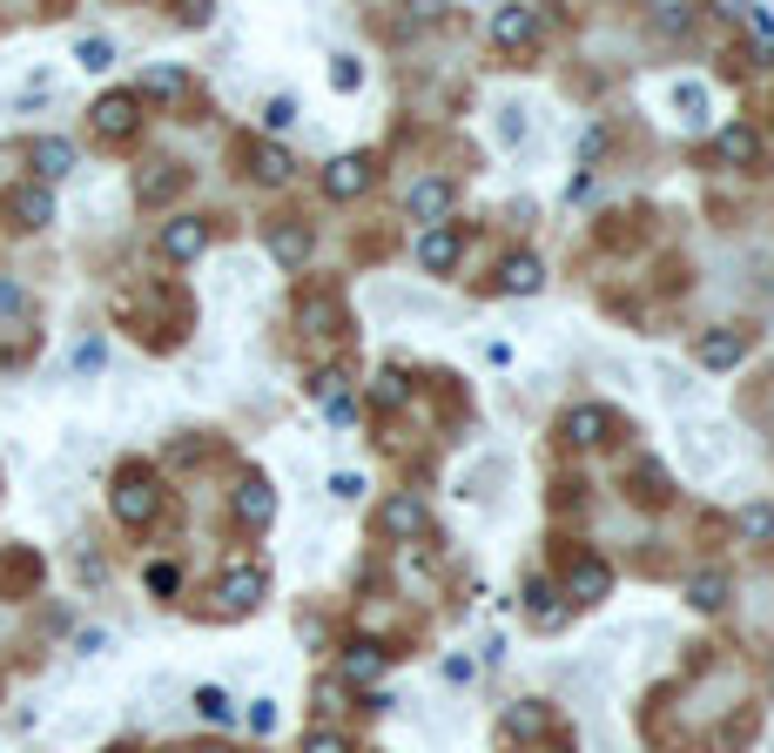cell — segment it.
Returning a JSON list of instances; mask_svg holds the SVG:
<instances>
[{
  "label": "cell",
  "mask_w": 774,
  "mask_h": 753,
  "mask_svg": "<svg viewBox=\"0 0 774 753\" xmlns=\"http://www.w3.org/2000/svg\"><path fill=\"white\" fill-rule=\"evenodd\" d=\"M364 182H371V155H337V162L324 169V195H330V203H351Z\"/></svg>",
  "instance_id": "9c48e42d"
},
{
  "label": "cell",
  "mask_w": 774,
  "mask_h": 753,
  "mask_svg": "<svg viewBox=\"0 0 774 753\" xmlns=\"http://www.w3.org/2000/svg\"><path fill=\"white\" fill-rule=\"evenodd\" d=\"M687 599L701 606V612H721V606H727V579H721V572H701V579L687 585Z\"/></svg>",
  "instance_id": "484cf974"
},
{
  "label": "cell",
  "mask_w": 774,
  "mask_h": 753,
  "mask_svg": "<svg viewBox=\"0 0 774 753\" xmlns=\"http://www.w3.org/2000/svg\"><path fill=\"white\" fill-rule=\"evenodd\" d=\"M330 491H337V498H343V505H351V498H358V491H364V478H351V471H337V478H330Z\"/></svg>",
  "instance_id": "f35d334b"
},
{
  "label": "cell",
  "mask_w": 774,
  "mask_h": 753,
  "mask_svg": "<svg viewBox=\"0 0 774 753\" xmlns=\"http://www.w3.org/2000/svg\"><path fill=\"white\" fill-rule=\"evenodd\" d=\"M182 88H189V74L162 61V68H148V74H142V88H135V101H142V95H155V101H182Z\"/></svg>",
  "instance_id": "7402d4cb"
},
{
  "label": "cell",
  "mask_w": 774,
  "mask_h": 753,
  "mask_svg": "<svg viewBox=\"0 0 774 753\" xmlns=\"http://www.w3.org/2000/svg\"><path fill=\"white\" fill-rule=\"evenodd\" d=\"M74 371H101V343H95V337H88L82 350H74Z\"/></svg>",
  "instance_id": "74e56055"
},
{
  "label": "cell",
  "mask_w": 774,
  "mask_h": 753,
  "mask_svg": "<svg viewBox=\"0 0 774 753\" xmlns=\"http://www.w3.org/2000/svg\"><path fill=\"white\" fill-rule=\"evenodd\" d=\"M714 155H721V162H761V135L754 129H721Z\"/></svg>",
  "instance_id": "603a6c76"
},
{
  "label": "cell",
  "mask_w": 774,
  "mask_h": 753,
  "mask_svg": "<svg viewBox=\"0 0 774 753\" xmlns=\"http://www.w3.org/2000/svg\"><path fill=\"white\" fill-rule=\"evenodd\" d=\"M209 250V229H203V216H176L169 229H162V256L169 263H196Z\"/></svg>",
  "instance_id": "8992f818"
},
{
  "label": "cell",
  "mask_w": 774,
  "mask_h": 753,
  "mask_svg": "<svg viewBox=\"0 0 774 753\" xmlns=\"http://www.w3.org/2000/svg\"><path fill=\"white\" fill-rule=\"evenodd\" d=\"M263 122H269V129H290V122H297V101H290V95H277V101L263 108Z\"/></svg>",
  "instance_id": "d6a6232c"
},
{
  "label": "cell",
  "mask_w": 774,
  "mask_h": 753,
  "mask_svg": "<svg viewBox=\"0 0 774 753\" xmlns=\"http://www.w3.org/2000/svg\"><path fill=\"white\" fill-rule=\"evenodd\" d=\"M216 599H222V612H256V599H263V572H256V566H237V572H222Z\"/></svg>",
  "instance_id": "7c38bea8"
},
{
  "label": "cell",
  "mask_w": 774,
  "mask_h": 753,
  "mask_svg": "<svg viewBox=\"0 0 774 753\" xmlns=\"http://www.w3.org/2000/svg\"><path fill=\"white\" fill-rule=\"evenodd\" d=\"M741 356H748V337H741V330H708V337H701V364H708V371H734Z\"/></svg>",
  "instance_id": "e0dca14e"
},
{
  "label": "cell",
  "mask_w": 774,
  "mask_h": 753,
  "mask_svg": "<svg viewBox=\"0 0 774 753\" xmlns=\"http://www.w3.org/2000/svg\"><path fill=\"white\" fill-rule=\"evenodd\" d=\"M458 256H464V235H458L451 222H438V229H424V235H418V263L432 269V276H445Z\"/></svg>",
  "instance_id": "ba28073f"
},
{
  "label": "cell",
  "mask_w": 774,
  "mask_h": 753,
  "mask_svg": "<svg viewBox=\"0 0 774 753\" xmlns=\"http://www.w3.org/2000/svg\"><path fill=\"white\" fill-rule=\"evenodd\" d=\"M182 182H189V175H182L176 162H155V169H148V175L135 182V195H142V203H169V195H176Z\"/></svg>",
  "instance_id": "cb8c5ba5"
},
{
  "label": "cell",
  "mask_w": 774,
  "mask_h": 753,
  "mask_svg": "<svg viewBox=\"0 0 774 753\" xmlns=\"http://www.w3.org/2000/svg\"><path fill=\"white\" fill-rule=\"evenodd\" d=\"M472 672H479V666L464 659V653H451V659H445V680H451V687H464V680H472Z\"/></svg>",
  "instance_id": "d590c367"
},
{
  "label": "cell",
  "mask_w": 774,
  "mask_h": 753,
  "mask_svg": "<svg viewBox=\"0 0 774 753\" xmlns=\"http://www.w3.org/2000/svg\"><path fill=\"white\" fill-rule=\"evenodd\" d=\"M176 585H182V572H176V566H148V592H155V599H169Z\"/></svg>",
  "instance_id": "1f68e13d"
},
{
  "label": "cell",
  "mask_w": 774,
  "mask_h": 753,
  "mask_svg": "<svg viewBox=\"0 0 774 753\" xmlns=\"http://www.w3.org/2000/svg\"><path fill=\"white\" fill-rule=\"evenodd\" d=\"M606 592H613L606 559H572V572H566V599H572V606H600Z\"/></svg>",
  "instance_id": "5b68a950"
},
{
  "label": "cell",
  "mask_w": 774,
  "mask_h": 753,
  "mask_svg": "<svg viewBox=\"0 0 774 753\" xmlns=\"http://www.w3.org/2000/svg\"><path fill=\"white\" fill-rule=\"evenodd\" d=\"M525 606H532V626H539V632H553V626L566 619V606H559V592H553L546 579H525Z\"/></svg>",
  "instance_id": "d6986e66"
},
{
  "label": "cell",
  "mask_w": 774,
  "mask_h": 753,
  "mask_svg": "<svg viewBox=\"0 0 774 753\" xmlns=\"http://www.w3.org/2000/svg\"><path fill=\"white\" fill-rule=\"evenodd\" d=\"M734 532L741 538H774V505H741L734 511Z\"/></svg>",
  "instance_id": "4316f807"
},
{
  "label": "cell",
  "mask_w": 774,
  "mask_h": 753,
  "mask_svg": "<svg viewBox=\"0 0 774 753\" xmlns=\"http://www.w3.org/2000/svg\"><path fill=\"white\" fill-rule=\"evenodd\" d=\"M101 753H129V746H101Z\"/></svg>",
  "instance_id": "ab89813d"
},
{
  "label": "cell",
  "mask_w": 774,
  "mask_h": 753,
  "mask_svg": "<svg viewBox=\"0 0 774 753\" xmlns=\"http://www.w3.org/2000/svg\"><path fill=\"white\" fill-rule=\"evenodd\" d=\"M196 713H203L209 727H229V720H237V706H229L222 687H196Z\"/></svg>",
  "instance_id": "83f0119b"
},
{
  "label": "cell",
  "mask_w": 774,
  "mask_h": 753,
  "mask_svg": "<svg viewBox=\"0 0 774 753\" xmlns=\"http://www.w3.org/2000/svg\"><path fill=\"white\" fill-rule=\"evenodd\" d=\"M27 162H34V175H41V189H48V182H61V175L74 169V142H61V135H34V142H27Z\"/></svg>",
  "instance_id": "52a82bcc"
},
{
  "label": "cell",
  "mask_w": 774,
  "mask_h": 753,
  "mask_svg": "<svg viewBox=\"0 0 774 753\" xmlns=\"http://www.w3.org/2000/svg\"><path fill=\"white\" fill-rule=\"evenodd\" d=\"M74 61H82L88 74H101V68H114V48L101 41V34H88V41H82V48H74Z\"/></svg>",
  "instance_id": "f546056e"
},
{
  "label": "cell",
  "mask_w": 774,
  "mask_h": 753,
  "mask_svg": "<svg viewBox=\"0 0 774 753\" xmlns=\"http://www.w3.org/2000/svg\"><path fill=\"white\" fill-rule=\"evenodd\" d=\"M34 585H41V551L14 545L8 559H0V592H34Z\"/></svg>",
  "instance_id": "5bb4252c"
},
{
  "label": "cell",
  "mask_w": 774,
  "mask_h": 753,
  "mask_svg": "<svg viewBox=\"0 0 774 753\" xmlns=\"http://www.w3.org/2000/svg\"><path fill=\"white\" fill-rule=\"evenodd\" d=\"M250 175H256V182H269V189L290 182V175H297L290 148H277V142H250Z\"/></svg>",
  "instance_id": "2e32d148"
},
{
  "label": "cell",
  "mask_w": 774,
  "mask_h": 753,
  "mask_svg": "<svg viewBox=\"0 0 774 753\" xmlns=\"http://www.w3.org/2000/svg\"><path fill=\"white\" fill-rule=\"evenodd\" d=\"M237 519H243L250 532H263L269 519H277V498H269V485L256 478V471H250V478L237 485Z\"/></svg>",
  "instance_id": "4fadbf2b"
},
{
  "label": "cell",
  "mask_w": 774,
  "mask_h": 753,
  "mask_svg": "<svg viewBox=\"0 0 774 753\" xmlns=\"http://www.w3.org/2000/svg\"><path fill=\"white\" fill-rule=\"evenodd\" d=\"M88 114H95V135L129 142V135H135V122H142V101H135V88H114V95H101Z\"/></svg>",
  "instance_id": "7a4b0ae2"
},
{
  "label": "cell",
  "mask_w": 774,
  "mask_h": 753,
  "mask_svg": "<svg viewBox=\"0 0 774 753\" xmlns=\"http://www.w3.org/2000/svg\"><path fill=\"white\" fill-rule=\"evenodd\" d=\"M377 672H384V646L377 640H351V646H343V680H377Z\"/></svg>",
  "instance_id": "ac0fdd59"
},
{
  "label": "cell",
  "mask_w": 774,
  "mask_h": 753,
  "mask_svg": "<svg viewBox=\"0 0 774 753\" xmlns=\"http://www.w3.org/2000/svg\"><path fill=\"white\" fill-rule=\"evenodd\" d=\"M404 209H411V216H418L424 229H438V222L451 216V182H445V175H424V182H411Z\"/></svg>",
  "instance_id": "277c9868"
},
{
  "label": "cell",
  "mask_w": 774,
  "mask_h": 753,
  "mask_svg": "<svg viewBox=\"0 0 774 753\" xmlns=\"http://www.w3.org/2000/svg\"><path fill=\"white\" fill-rule=\"evenodd\" d=\"M539 283H546V269H539V256H512L506 269H498V290H512V296H532Z\"/></svg>",
  "instance_id": "44dd1931"
},
{
  "label": "cell",
  "mask_w": 774,
  "mask_h": 753,
  "mask_svg": "<svg viewBox=\"0 0 774 753\" xmlns=\"http://www.w3.org/2000/svg\"><path fill=\"white\" fill-rule=\"evenodd\" d=\"M0 209L14 216V229H48V222H55V195H48L41 182H14Z\"/></svg>",
  "instance_id": "3957f363"
},
{
  "label": "cell",
  "mask_w": 774,
  "mask_h": 753,
  "mask_svg": "<svg viewBox=\"0 0 774 753\" xmlns=\"http://www.w3.org/2000/svg\"><path fill=\"white\" fill-rule=\"evenodd\" d=\"M539 727H546V713H539V706H512L506 713V733L519 740V733H539Z\"/></svg>",
  "instance_id": "4dcf8cb0"
},
{
  "label": "cell",
  "mask_w": 774,
  "mask_h": 753,
  "mask_svg": "<svg viewBox=\"0 0 774 753\" xmlns=\"http://www.w3.org/2000/svg\"><path fill=\"white\" fill-rule=\"evenodd\" d=\"M377 532H384V538H418V532H424V505H418L411 491L384 498V511H377Z\"/></svg>",
  "instance_id": "8fae6325"
},
{
  "label": "cell",
  "mask_w": 774,
  "mask_h": 753,
  "mask_svg": "<svg viewBox=\"0 0 774 753\" xmlns=\"http://www.w3.org/2000/svg\"><path fill=\"white\" fill-rule=\"evenodd\" d=\"M27 309V290L21 283H8V276H0V316H21Z\"/></svg>",
  "instance_id": "836d02e7"
},
{
  "label": "cell",
  "mask_w": 774,
  "mask_h": 753,
  "mask_svg": "<svg viewBox=\"0 0 774 753\" xmlns=\"http://www.w3.org/2000/svg\"><path fill=\"white\" fill-rule=\"evenodd\" d=\"M108 505H114V519H122L129 532H142L155 511H162V485H155V471H148V464H122V471H114Z\"/></svg>",
  "instance_id": "6da1fadb"
},
{
  "label": "cell",
  "mask_w": 774,
  "mask_h": 753,
  "mask_svg": "<svg viewBox=\"0 0 774 753\" xmlns=\"http://www.w3.org/2000/svg\"><path fill=\"white\" fill-rule=\"evenodd\" d=\"M566 438H572L579 451H600V445L613 438V411H600V404H579V411H566Z\"/></svg>",
  "instance_id": "30bf717a"
},
{
  "label": "cell",
  "mask_w": 774,
  "mask_h": 753,
  "mask_svg": "<svg viewBox=\"0 0 774 753\" xmlns=\"http://www.w3.org/2000/svg\"><path fill=\"white\" fill-rule=\"evenodd\" d=\"M269 256H277L283 269H297V263L310 256V229H297V222H277V229H269Z\"/></svg>",
  "instance_id": "ffe728a7"
},
{
  "label": "cell",
  "mask_w": 774,
  "mask_h": 753,
  "mask_svg": "<svg viewBox=\"0 0 774 753\" xmlns=\"http://www.w3.org/2000/svg\"><path fill=\"white\" fill-rule=\"evenodd\" d=\"M303 753H351V740H337V733H310Z\"/></svg>",
  "instance_id": "e575fe53"
},
{
  "label": "cell",
  "mask_w": 774,
  "mask_h": 753,
  "mask_svg": "<svg viewBox=\"0 0 774 753\" xmlns=\"http://www.w3.org/2000/svg\"><path fill=\"white\" fill-rule=\"evenodd\" d=\"M317 713H343V687H337V680L317 687Z\"/></svg>",
  "instance_id": "8d00e7d4"
},
{
  "label": "cell",
  "mask_w": 774,
  "mask_h": 753,
  "mask_svg": "<svg viewBox=\"0 0 774 753\" xmlns=\"http://www.w3.org/2000/svg\"><path fill=\"white\" fill-rule=\"evenodd\" d=\"M492 41H498V48H532V41H539V14H532V8H498Z\"/></svg>",
  "instance_id": "9a60e30c"
},
{
  "label": "cell",
  "mask_w": 774,
  "mask_h": 753,
  "mask_svg": "<svg viewBox=\"0 0 774 753\" xmlns=\"http://www.w3.org/2000/svg\"><path fill=\"white\" fill-rule=\"evenodd\" d=\"M358 82H364V61H358V54H337V61H330V88H337V95H351Z\"/></svg>",
  "instance_id": "f1b7e54d"
},
{
  "label": "cell",
  "mask_w": 774,
  "mask_h": 753,
  "mask_svg": "<svg viewBox=\"0 0 774 753\" xmlns=\"http://www.w3.org/2000/svg\"><path fill=\"white\" fill-rule=\"evenodd\" d=\"M297 316L310 324V337H337V303H330V296H303Z\"/></svg>",
  "instance_id": "d4e9b609"
}]
</instances>
